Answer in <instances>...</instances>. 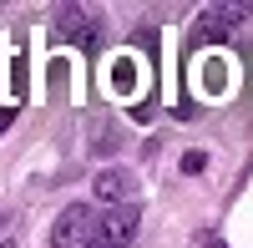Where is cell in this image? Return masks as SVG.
Listing matches in <instances>:
<instances>
[{"label": "cell", "mask_w": 253, "mask_h": 248, "mask_svg": "<svg viewBox=\"0 0 253 248\" xmlns=\"http://www.w3.org/2000/svg\"><path fill=\"white\" fill-rule=\"evenodd\" d=\"M101 233H96V213L86 203H71L61 208V218L51 223V248H96Z\"/></svg>", "instance_id": "1"}, {"label": "cell", "mask_w": 253, "mask_h": 248, "mask_svg": "<svg viewBox=\"0 0 253 248\" xmlns=\"http://www.w3.org/2000/svg\"><path fill=\"white\" fill-rule=\"evenodd\" d=\"M137 203H122V208H107V213H96V233H101V248H132L137 238Z\"/></svg>", "instance_id": "2"}, {"label": "cell", "mask_w": 253, "mask_h": 248, "mask_svg": "<svg viewBox=\"0 0 253 248\" xmlns=\"http://www.w3.org/2000/svg\"><path fill=\"white\" fill-rule=\"evenodd\" d=\"M61 31H66L81 51H96V41H101V20L96 10H81V5H61V20H56Z\"/></svg>", "instance_id": "3"}, {"label": "cell", "mask_w": 253, "mask_h": 248, "mask_svg": "<svg viewBox=\"0 0 253 248\" xmlns=\"http://www.w3.org/2000/svg\"><path fill=\"white\" fill-rule=\"evenodd\" d=\"M132 188H137V182H132V172H126V167H101V172H96V198L107 203V208L132 203Z\"/></svg>", "instance_id": "4"}, {"label": "cell", "mask_w": 253, "mask_h": 248, "mask_svg": "<svg viewBox=\"0 0 253 248\" xmlns=\"http://www.w3.org/2000/svg\"><path fill=\"white\" fill-rule=\"evenodd\" d=\"M248 10H253L248 0H228V5H208V15H213V20H223L228 31H233L238 20H248Z\"/></svg>", "instance_id": "5"}, {"label": "cell", "mask_w": 253, "mask_h": 248, "mask_svg": "<svg viewBox=\"0 0 253 248\" xmlns=\"http://www.w3.org/2000/svg\"><path fill=\"white\" fill-rule=\"evenodd\" d=\"M223 36H228V26H223V20H213V15L203 10V20H198V26H193V41H198V46H203V41H223Z\"/></svg>", "instance_id": "6"}, {"label": "cell", "mask_w": 253, "mask_h": 248, "mask_svg": "<svg viewBox=\"0 0 253 248\" xmlns=\"http://www.w3.org/2000/svg\"><path fill=\"white\" fill-rule=\"evenodd\" d=\"M203 167H208V157H203V152H187V157H182V172H187V177L203 172Z\"/></svg>", "instance_id": "7"}, {"label": "cell", "mask_w": 253, "mask_h": 248, "mask_svg": "<svg viewBox=\"0 0 253 248\" xmlns=\"http://www.w3.org/2000/svg\"><path fill=\"white\" fill-rule=\"evenodd\" d=\"M203 248H228V243H223V238H208V243H203Z\"/></svg>", "instance_id": "8"}, {"label": "cell", "mask_w": 253, "mask_h": 248, "mask_svg": "<svg viewBox=\"0 0 253 248\" xmlns=\"http://www.w3.org/2000/svg\"><path fill=\"white\" fill-rule=\"evenodd\" d=\"M0 248H15V243H0Z\"/></svg>", "instance_id": "9"}, {"label": "cell", "mask_w": 253, "mask_h": 248, "mask_svg": "<svg viewBox=\"0 0 253 248\" xmlns=\"http://www.w3.org/2000/svg\"><path fill=\"white\" fill-rule=\"evenodd\" d=\"M0 228H5V218H0Z\"/></svg>", "instance_id": "10"}]
</instances>
